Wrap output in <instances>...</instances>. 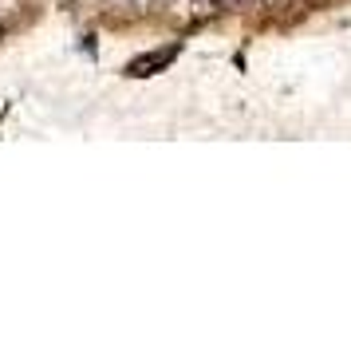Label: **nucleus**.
Instances as JSON below:
<instances>
[{
  "label": "nucleus",
  "instance_id": "1",
  "mask_svg": "<svg viewBox=\"0 0 351 339\" xmlns=\"http://www.w3.org/2000/svg\"><path fill=\"white\" fill-rule=\"evenodd\" d=\"M174 55H178V48H166V51H158V55H143V60L130 64V75H150V71H158V67L174 64Z\"/></svg>",
  "mask_w": 351,
  "mask_h": 339
},
{
  "label": "nucleus",
  "instance_id": "2",
  "mask_svg": "<svg viewBox=\"0 0 351 339\" xmlns=\"http://www.w3.org/2000/svg\"><path fill=\"white\" fill-rule=\"evenodd\" d=\"M217 4H253V0H217Z\"/></svg>",
  "mask_w": 351,
  "mask_h": 339
}]
</instances>
